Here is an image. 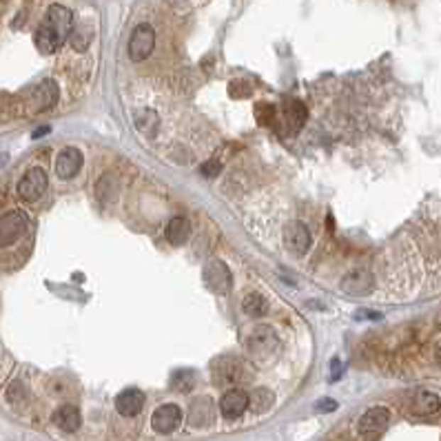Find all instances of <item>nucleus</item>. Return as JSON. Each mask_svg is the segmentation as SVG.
Listing matches in <instances>:
<instances>
[{
	"label": "nucleus",
	"instance_id": "obj_26",
	"mask_svg": "<svg viewBox=\"0 0 441 441\" xmlns=\"http://www.w3.org/2000/svg\"><path fill=\"white\" fill-rule=\"evenodd\" d=\"M202 175H207V178H217L219 171H222V164H219L217 160H209L207 164H202Z\"/></svg>",
	"mask_w": 441,
	"mask_h": 441
},
{
	"label": "nucleus",
	"instance_id": "obj_5",
	"mask_svg": "<svg viewBox=\"0 0 441 441\" xmlns=\"http://www.w3.org/2000/svg\"><path fill=\"white\" fill-rule=\"evenodd\" d=\"M47 191V171L43 167H31L18 182V195L25 202H36Z\"/></svg>",
	"mask_w": 441,
	"mask_h": 441
},
{
	"label": "nucleus",
	"instance_id": "obj_11",
	"mask_svg": "<svg viewBox=\"0 0 441 441\" xmlns=\"http://www.w3.org/2000/svg\"><path fill=\"white\" fill-rule=\"evenodd\" d=\"M388 421H391V410L386 408V406H373L366 410L359 421H357V428L359 432H381L386 426H388Z\"/></svg>",
	"mask_w": 441,
	"mask_h": 441
},
{
	"label": "nucleus",
	"instance_id": "obj_18",
	"mask_svg": "<svg viewBox=\"0 0 441 441\" xmlns=\"http://www.w3.org/2000/svg\"><path fill=\"white\" fill-rule=\"evenodd\" d=\"M211 401L209 399H195L191 403V410H189V421H191V426L195 428H202V426H207L211 424Z\"/></svg>",
	"mask_w": 441,
	"mask_h": 441
},
{
	"label": "nucleus",
	"instance_id": "obj_7",
	"mask_svg": "<svg viewBox=\"0 0 441 441\" xmlns=\"http://www.w3.org/2000/svg\"><path fill=\"white\" fill-rule=\"evenodd\" d=\"M339 286H342L344 293H348V295L364 298V295H369V293L373 290V275L366 268H355L348 275H344Z\"/></svg>",
	"mask_w": 441,
	"mask_h": 441
},
{
	"label": "nucleus",
	"instance_id": "obj_29",
	"mask_svg": "<svg viewBox=\"0 0 441 441\" xmlns=\"http://www.w3.org/2000/svg\"><path fill=\"white\" fill-rule=\"evenodd\" d=\"M51 131V126H40V129H36V131L31 134V138H43Z\"/></svg>",
	"mask_w": 441,
	"mask_h": 441
},
{
	"label": "nucleus",
	"instance_id": "obj_23",
	"mask_svg": "<svg viewBox=\"0 0 441 441\" xmlns=\"http://www.w3.org/2000/svg\"><path fill=\"white\" fill-rule=\"evenodd\" d=\"M193 386H195V373L193 371H178L171 377V388L178 391V393H189V391H193Z\"/></svg>",
	"mask_w": 441,
	"mask_h": 441
},
{
	"label": "nucleus",
	"instance_id": "obj_27",
	"mask_svg": "<svg viewBox=\"0 0 441 441\" xmlns=\"http://www.w3.org/2000/svg\"><path fill=\"white\" fill-rule=\"evenodd\" d=\"M315 410L317 413H333V410H337V401L335 399H320L317 403H315Z\"/></svg>",
	"mask_w": 441,
	"mask_h": 441
},
{
	"label": "nucleus",
	"instance_id": "obj_10",
	"mask_svg": "<svg viewBox=\"0 0 441 441\" xmlns=\"http://www.w3.org/2000/svg\"><path fill=\"white\" fill-rule=\"evenodd\" d=\"M284 242L293 253H306L310 249V231L304 222L295 219V222H288L284 229Z\"/></svg>",
	"mask_w": 441,
	"mask_h": 441
},
{
	"label": "nucleus",
	"instance_id": "obj_22",
	"mask_svg": "<svg viewBox=\"0 0 441 441\" xmlns=\"http://www.w3.org/2000/svg\"><path fill=\"white\" fill-rule=\"evenodd\" d=\"M249 406L255 413H264L273 406V393L266 388H257L253 395H249Z\"/></svg>",
	"mask_w": 441,
	"mask_h": 441
},
{
	"label": "nucleus",
	"instance_id": "obj_20",
	"mask_svg": "<svg viewBox=\"0 0 441 441\" xmlns=\"http://www.w3.org/2000/svg\"><path fill=\"white\" fill-rule=\"evenodd\" d=\"M306 116H308V111L300 100H293L286 109V120H288V126L293 129V131H300L306 122Z\"/></svg>",
	"mask_w": 441,
	"mask_h": 441
},
{
	"label": "nucleus",
	"instance_id": "obj_6",
	"mask_svg": "<svg viewBox=\"0 0 441 441\" xmlns=\"http://www.w3.org/2000/svg\"><path fill=\"white\" fill-rule=\"evenodd\" d=\"M205 280H207V286H211V290L219 293V295L229 293L231 284H233L229 266L224 262H219V260H209L205 264Z\"/></svg>",
	"mask_w": 441,
	"mask_h": 441
},
{
	"label": "nucleus",
	"instance_id": "obj_2",
	"mask_svg": "<svg viewBox=\"0 0 441 441\" xmlns=\"http://www.w3.org/2000/svg\"><path fill=\"white\" fill-rule=\"evenodd\" d=\"M153 47H156V31L149 23H140L131 38H129V58L134 62H142L146 60L153 53Z\"/></svg>",
	"mask_w": 441,
	"mask_h": 441
},
{
	"label": "nucleus",
	"instance_id": "obj_12",
	"mask_svg": "<svg viewBox=\"0 0 441 441\" xmlns=\"http://www.w3.org/2000/svg\"><path fill=\"white\" fill-rule=\"evenodd\" d=\"M249 408V393L240 391V388H233L229 393H224V397L219 399V410L227 419H237L242 417V413Z\"/></svg>",
	"mask_w": 441,
	"mask_h": 441
},
{
	"label": "nucleus",
	"instance_id": "obj_4",
	"mask_svg": "<svg viewBox=\"0 0 441 441\" xmlns=\"http://www.w3.org/2000/svg\"><path fill=\"white\" fill-rule=\"evenodd\" d=\"M27 231V213L25 211H9L0 215V249L11 246L23 237Z\"/></svg>",
	"mask_w": 441,
	"mask_h": 441
},
{
	"label": "nucleus",
	"instance_id": "obj_1",
	"mask_svg": "<svg viewBox=\"0 0 441 441\" xmlns=\"http://www.w3.org/2000/svg\"><path fill=\"white\" fill-rule=\"evenodd\" d=\"M73 29V13L65 5H51L47 9L45 21L36 29L33 43L40 53H56L65 40H69V33Z\"/></svg>",
	"mask_w": 441,
	"mask_h": 441
},
{
	"label": "nucleus",
	"instance_id": "obj_25",
	"mask_svg": "<svg viewBox=\"0 0 441 441\" xmlns=\"http://www.w3.org/2000/svg\"><path fill=\"white\" fill-rule=\"evenodd\" d=\"M91 36H94V33H91V29H82V27L76 29V31L71 29L69 43H71V47L76 49V51H85L89 47V43H91Z\"/></svg>",
	"mask_w": 441,
	"mask_h": 441
},
{
	"label": "nucleus",
	"instance_id": "obj_8",
	"mask_svg": "<svg viewBox=\"0 0 441 441\" xmlns=\"http://www.w3.org/2000/svg\"><path fill=\"white\" fill-rule=\"evenodd\" d=\"M182 421V410L175 406V403H164V406H160L153 417H151V426L156 432L160 435H171Z\"/></svg>",
	"mask_w": 441,
	"mask_h": 441
},
{
	"label": "nucleus",
	"instance_id": "obj_9",
	"mask_svg": "<svg viewBox=\"0 0 441 441\" xmlns=\"http://www.w3.org/2000/svg\"><path fill=\"white\" fill-rule=\"evenodd\" d=\"M82 169V153L80 149H76V146H67V149H62L56 158V173L58 178L62 180H71L76 178L78 171Z\"/></svg>",
	"mask_w": 441,
	"mask_h": 441
},
{
	"label": "nucleus",
	"instance_id": "obj_16",
	"mask_svg": "<svg viewBox=\"0 0 441 441\" xmlns=\"http://www.w3.org/2000/svg\"><path fill=\"white\" fill-rule=\"evenodd\" d=\"M80 410L71 403H65L56 413H53V424L65 432H76L80 428Z\"/></svg>",
	"mask_w": 441,
	"mask_h": 441
},
{
	"label": "nucleus",
	"instance_id": "obj_17",
	"mask_svg": "<svg viewBox=\"0 0 441 441\" xmlns=\"http://www.w3.org/2000/svg\"><path fill=\"white\" fill-rule=\"evenodd\" d=\"M164 235H167V242L173 246H182L191 235V224L187 217H173L171 222L164 229Z\"/></svg>",
	"mask_w": 441,
	"mask_h": 441
},
{
	"label": "nucleus",
	"instance_id": "obj_24",
	"mask_svg": "<svg viewBox=\"0 0 441 441\" xmlns=\"http://www.w3.org/2000/svg\"><path fill=\"white\" fill-rule=\"evenodd\" d=\"M136 126L140 129V131H144V134L156 131V126H158V114L153 111V109H140V111L136 114Z\"/></svg>",
	"mask_w": 441,
	"mask_h": 441
},
{
	"label": "nucleus",
	"instance_id": "obj_21",
	"mask_svg": "<svg viewBox=\"0 0 441 441\" xmlns=\"http://www.w3.org/2000/svg\"><path fill=\"white\" fill-rule=\"evenodd\" d=\"M242 308H244V313L251 315V317H262L268 310V304L260 293H249V295L244 298V302H242Z\"/></svg>",
	"mask_w": 441,
	"mask_h": 441
},
{
	"label": "nucleus",
	"instance_id": "obj_3",
	"mask_svg": "<svg viewBox=\"0 0 441 441\" xmlns=\"http://www.w3.org/2000/svg\"><path fill=\"white\" fill-rule=\"evenodd\" d=\"M278 346H280V342H278V333H275V330H273L271 326H266V324L255 326V328H253V333L249 335V351H251V355H255V357H264V359H268L275 351H278Z\"/></svg>",
	"mask_w": 441,
	"mask_h": 441
},
{
	"label": "nucleus",
	"instance_id": "obj_19",
	"mask_svg": "<svg viewBox=\"0 0 441 441\" xmlns=\"http://www.w3.org/2000/svg\"><path fill=\"white\" fill-rule=\"evenodd\" d=\"M213 373H215V381L217 383H233L240 379V371H237V364L233 359H217L215 366H213Z\"/></svg>",
	"mask_w": 441,
	"mask_h": 441
},
{
	"label": "nucleus",
	"instance_id": "obj_14",
	"mask_svg": "<svg viewBox=\"0 0 441 441\" xmlns=\"http://www.w3.org/2000/svg\"><path fill=\"white\" fill-rule=\"evenodd\" d=\"M116 408L122 417H136L144 408V395L138 388H126L118 395Z\"/></svg>",
	"mask_w": 441,
	"mask_h": 441
},
{
	"label": "nucleus",
	"instance_id": "obj_15",
	"mask_svg": "<svg viewBox=\"0 0 441 441\" xmlns=\"http://www.w3.org/2000/svg\"><path fill=\"white\" fill-rule=\"evenodd\" d=\"M410 408H413V413L419 415V417H430V415L439 413V408H441V399H439V395H435L432 391H417L415 397H413Z\"/></svg>",
	"mask_w": 441,
	"mask_h": 441
},
{
	"label": "nucleus",
	"instance_id": "obj_28",
	"mask_svg": "<svg viewBox=\"0 0 441 441\" xmlns=\"http://www.w3.org/2000/svg\"><path fill=\"white\" fill-rule=\"evenodd\" d=\"M257 109H260V107H257ZM273 114H275V111H273L271 107H262L260 111H257V118H260L264 124H268V122H271V116H273Z\"/></svg>",
	"mask_w": 441,
	"mask_h": 441
},
{
	"label": "nucleus",
	"instance_id": "obj_13",
	"mask_svg": "<svg viewBox=\"0 0 441 441\" xmlns=\"http://www.w3.org/2000/svg\"><path fill=\"white\" fill-rule=\"evenodd\" d=\"M60 89L56 85V80H43L38 87L33 89V111H45V109H51L53 104L58 102Z\"/></svg>",
	"mask_w": 441,
	"mask_h": 441
}]
</instances>
